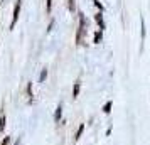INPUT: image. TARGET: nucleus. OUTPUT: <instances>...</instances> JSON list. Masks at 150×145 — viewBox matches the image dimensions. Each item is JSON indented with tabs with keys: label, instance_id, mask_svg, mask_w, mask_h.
<instances>
[{
	"label": "nucleus",
	"instance_id": "obj_1",
	"mask_svg": "<svg viewBox=\"0 0 150 145\" xmlns=\"http://www.w3.org/2000/svg\"><path fill=\"white\" fill-rule=\"evenodd\" d=\"M21 7H22V0H17L14 7V14H12V22H10V30H14V25L19 21V14H21Z\"/></svg>",
	"mask_w": 150,
	"mask_h": 145
},
{
	"label": "nucleus",
	"instance_id": "obj_2",
	"mask_svg": "<svg viewBox=\"0 0 150 145\" xmlns=\"http://www.w3.org/2000/svg\"><path fill=\"white\" fill-rule=\"evenodd\" d=\"M61 117H62V103H59L57 105V108H56V111H54V122L56 123L61 122Z\"/></svg>",
	"mask_w": 150,
	"mask_h": 145
},
{
	"label": "nucleus",
	"instance_id": "obj_3",
	"mask_svg": "<svg viewBox=\"0 0 150 145\" xmlns=\"http://www.w3.org/2000/svg\"><path fill=\"white\" fill-rule=\"evenodd\" d=\"M5 122H7V117H5V113L2 111V113H0V133L5 130Z\"/></svg>",
	"mask_w": 150,
	"mask_h": 145
},
{
	"label": "nucleus",
	"instance_id": "obj_4",
	"mask_svg": "<svg viewBox=\"0 0 150 145\" xmlns=\"http://www.w3.org/2000/svg\"><path fill=\"white\" fill-rule=\"evenodd\" d=\"M79 88H81V83H79V81H76L74 88H73V98H78V95H79Z\"/></svg>",
	"mask_w": 150,
	"mask_h": 145
},
{
	"label": "nucleus",
	"instance_id": "obj_5",
	"mask_svg": "<svg viewBox=\"0 0 150 145\" xmlns=\"http://www.w3.org/2000/svg\"><path fill=\"white\" fill-rule=\"evenodd\" d=\"M83 132H84V123H81L79 125V128H78V132H76V140H79L81 138V135H83Z\"/></svg>",
	"mask_w": 150,
	"mask_h": 145
},
{
	"label": "nucleus",
	"instance_id": "obj_6",
	"mask_svg": "<svg viewBox=\"0 0 150 145\" xmlns=\"http://www.w3.org/2000/svg\"><path fill=\"white\" fill-rule=\"evenodd\" d=\"M46 78H47V69H42L41 74H39V83H44V81H46Z\"/></svg>",
	"mask_w": 150,
	"mask_h": 145
},
{
	"label": "nucleus",
	"instance_id": "obj_7",
	"mask_svg": "<svg viewBox=\"0 0 150 145\" xmlns=\"http://www.w3.org/2000/svg\"><path fill=\"white\" fill-rule=\"evenodd\" d=\"M95 19H96V22L100 24V27H101V29H105V24H103V17H101V14H98V15L95 17Z\"/></svg>",
	"mask_w": 150,
	"mask_h": 145
},
{
	"label": "nucleus",
	"instance_id": "obj_8",
	"mask_svg": "<svg viewBox=\"0 0 150 145\" xmlns=\"http://www.w3.org/2000/svg\"><path fill=\"white\" fill-rule=\"evenodd\" d=\"M111 101H108V103H105V106H103V111H105V113H110V111H111Z\"/></svg>",
	"mask_w": 150,
	"mask_h": 145
},
{
	"label": "nucleus",
	"instance_id": "obj_9",
	"mask_svg": "<svg viewBox=\"0 0 150 145\" xmlns=\"http://www.w3.org/2000/svg\"><path fill=\"white\" fill-rule=\"evenodd\" d=\"M27 96L30 98V101H32V83H27Z\"/></svg>",
	"mask_w": 150,
	"mask_h": 145
},
{
	"label": "nucleus",
	"instance_id": "obj_10",
	"mask_svg": "<svg viewBox=\"0 0 150 145\" xmlns=\"http://www.w3.org/2000/svg\"><path fill=\"white\" fill-rule=\"evenodd\" d=\"M51 8H52V0H47V2H46V10H47V14L51 12Z\"/></svg>",
	"mask_w": 150,
	"mask_h": 145
},
{
	"label": "nucleus",
	"instance_id": "obj_11",
	"mask_svg": "<svg viewBox=\"0 0 150 145\" xmlns=\"http://www.w3.org/2000/svg\"><path fill=\"white\" fill-rule=\"evenodd\" d=\"M0 145H10V137H4V140H2Z\"/></svg>",
	"mask_w": 150,
	"mask_h": 145
},
{
	"label": "nucleus",
	"instance_id": "obj_12",
	"mask_svg": "<svg viewBox=\"0 0 150 145\" xmlns=\"http://www.w3.org/2000/svg\"><path fill=\"white\" fill-rule=\"evenodd\" d=\"M100 41H101V32H96V34H95V42L98 44Z\"/></svg>",
	"mask_w": 150,
	"mask_h": 145
},
{
	"label": "nucleus",
	"instance_id": "obj_13",
	"mask_svg": "<svg viewBox=\"0 0 150 145\" xmlns=\"http://www.w3.org/2000/svg\"><path fill=\"white\" fill-rule=\"evenodd\" d=\"M69 10H71V12L74 10V0H69Z\"/></svg>",
	"mask_w": 150,
	"mask_h": 145
},
{
	"label": "nucleus",
	"instance_id": "obj_14",
	"mask_svg": "<svg viewBox=\"0 0 150 145\" xmlns=\"http://www.w3.org/2000/svg\"><path fill=\"white\" fill-rule=\"evenodd\" d=\"M21 144H22V137H17L15 142H14V145H21Z\"/></svg>",
	"mask_w": 150,
	"mask_h": 145
}]
</instances>
